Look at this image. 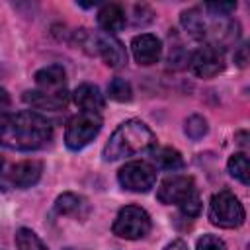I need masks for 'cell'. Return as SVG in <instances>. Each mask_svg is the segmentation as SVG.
Segmentation results:
<instances>
[{"instance_id": "cell-11", "label": "cell", "mask_w": 250, "mask_h": 250, "mask_svg": "<svg viewBox=\"0 0 250 250\" xmlns=\"http://www.w3.org/2000/svg\"><path fill=\"white\" fill-rule=\"evenodd\" d=\"M43 174V164L39 160H21L18 164H14L8 172V180L14 188H20V189H25V188H31L39 182Z\"/></svg>"}, {"instance_id": "cell-19", "label": "cell", "mask_w": 250, "mask_h": 250, "mask_svg": "<svg viewBox=\"0 0 250 250\" xmlns=\"http://www.w3.org/2000/svg\"><path fill=\"white\" fill-rule=\"evenodd\" d=\"M227 168H229V174H230L232 178H236L240 184L248 186V182H250V164H248V156H246L244 152L232 154V156L229 158Z\"/></svg>"}, {"instance_id": "cell-9", "label": "cell", "mask_w": 250, "mask_h": 250, "mask_svg": "<svg viewBox=\"0 0 250 250\" xmlns=\"http://www.w3.org/2000/svg\"><path fill=\"white\" fill-rule=\"evenodd\" d=\"M189 68L199 78H213L225 68V53L213 45H203L189 55Z\"/></svg>"}, {"instance_id": "cell-17", "label": "cell", "mask_w": 250, "mask_h": 250, "mask_svg": "<svg viewBox=\"0 0 250 250\" xmlns=\"http://www.w3.org/2000/svg\"><path fill=\"white\" fill-rule=\"evenodd\" d=\"M150 156H152L154 164L162 170L176 172V170L184 168V156L180 154V150H176L172 146H154L150 150Z\"/></svg>"}, {"instance_id": "cell-13", "label": "cell", "mask_w": 250, "mask_h": 250, "mask_svg": "<svg viewBox=\"0 0 250 250\" xmlns=\"http://www.w3.org/2000/svg\"><path fill=\"white\" fill-rule=\"evenodd\" d=\"M35 84L37 90H45V92H59V90H66V72L61 64H49L43 66L35 72Z\"/></svg>"}, {"instance_id": "cell-26", "label": "cell", "mask_w": 250, "mask_h": 250, "mask_svg": "<svg viewBox=\"0 0 250 250\" xmlns=\"http://www.w3.org/2000/svg\"><path fill=\"white\" fill-rule=\"evenodd\" d=\"M135 18H133V23L135 25H146V23H150L152 21V10L146 6V4H137L135 8Z\"/></svg>"}, {"instance_id": "cell-22", "label": "cell", "mask_w": 250, "mask_h": 250, "mask_svg": "<svg viewBox=\"0 0 250 250\" xmlns=\"http://www.w3.org/2000/svg\"><path fill=\"white\" fill-rule=\"evenodd\" d=\"M107 94H109V98L111 100H115V102H129L131 98H133V88H131V84L125 80V78H113L111 82H109V86H107Z\"/></svg>"}, {"instance_id": "cell-1", "label": "cell", "mask_w": 250, "mask_h": 250, "mask_svg": "<svg viewBox=\"0 0 250 250\" xmlns=\"http://www.w3.org/2000/svg\"><path fill=\"white\" fill-rule=\"evenodd\" d=\"M53 141V123L35 111L0 115V145L12 150H39Z\"/></svg>"}, {"instance_id": "cell-24", "label": "cell", "mask_w": 250, "mask_h": 250, "mask_svg": "<svg viewBox=\"0 0 250 250\" xmlns=\"http://www.w3.org/2000/svg\"><path fill=\"white\" fill-rule=\"evenodd\" d=\"M195 250H227V244L215 234H203L197 238Z\"/></svg>"}, {"instance_id": "cell-12", "label": "cell", "mask_w": 250, "mask_h": 250, "mask_svg": "<svg viewBox=\"0 0 250 250\" xmlns=\"http://www.w3.org/2000/svg\"><path fill=\"white\" fill-rule=\"evenodd\" d=\"M23 102L37 109H62L68 104V92H45V90H27L23 92Z\"/></svg>"}, {"instance_id": "cell-14", "label": "cell", "mask_w": 250, "mask_h": 250, "mask_svg": "<svg viewBox=\"0 0 250 250\" xmlns=\"http://www.w3.org/2000/svg\"><path fill=\"white\" fill-rule=\"evenodd\" d=\"M72 98H74V104H76L82 111L98 113V111L104 109V105H105V100H104L100 88L94 86V84H88V82L80 84V86L74 90Z\"/></svg>"}, {"instance_id": "cell-23", "label": "cell", "mask_w": 250, "mask_h": 250, "mask_svg": "<svg viewBox=\"0 0 250 250\" xmlns=\"http://www.w3.org/2000/svg\"><path fill=\"white\" fill-rule=\"evenodd\" d=\"M205 10L213 18H229L236 10V2H207Z\"/></svg>"}, {"instance_id": "cell-29", "label": "cell", "mask_w": 250, "mask_h": 250, "mask_svg": "<svg viewBox=\"0 0 250 250\" xmlns=\"http://www.w3.org/2000/svg\"><path fill=\"white\" fill-rule=\"evenodd\" d=\"M10 94L4 90V88H0V109H6L8 105H10Z\"/></svg>"}, {"instance_id": "cell-2", "label": "cell", "mask_w": 250, "mask_h": 250, "mask_svg": "<svg viewBox=\"0 0 250 250\" xmlns=\"http://www.w3.org/2000/svg\"><path fill=\"white\" fill-rule=\"evenodd\" d=\"M156 146V135L150 131V127L139 119H127L123 121L109 137V141L104 146V160L113 162L125 156H133L145 150H152Z\"/></svg>"}, {"instance_id": "cell-5", "label": "cell", "mask_w": 250, "mask_h": 250, "mask_svg": "<svg viewBox=\"0 0 250 250\" xmlns=\"http://www.w3.org/2000/svg\"><path fill=\"white\" fill-rule=\"evenodd\" d=\"M152 229L150 215L139 205H125L119 209L113 221V234L125 240H139L145 238Z\"/></svg>"}, {"instance_id": "cell-3", "label": "cell", "mask_w": 250, "mask_h": 250, "mask_svg": "<svg viewBox=\"0 0 250 250\" xmlns=\"http://www.w3.org/2000/svg\"><path fill=\"white\" fill-rule=\"evenodd\" d=\"M74 37L84 51L98 55L109 68H121L127 64L125 45L115 35H109L105 31L92 33L90 29H78L74 33Z\"/></svg>"}, {"instance_id": "cell-10", "label": "cell", "mask_w": 250, "mask_h": 250, "mask_svg": "<svg viewBox=\"0 0 250 250\" xmlns=\"http://www.w3.org/2000/svg\"><path fill=\"white\" fill-rule=\"evenodd\" d=\"M131 51H133V57H135V61L139 64L150 66V64L158 62V59L162 55V43L152 33H141V35L133 37Z\"/></svg>"}, {"instance_id": "cell-16", "label": "cell", "mask_w": 250, "mask_h": 250, "mask_svg": "<svg viewBox=\"0 0 250 250\" xmlns=\"http://www.w3.org/2000/svg\"><path fill=\"white\" fill-rule=\"evenodd\" d=\"M55 211L59 215H70V217L84 219L90 213V205H88V201L82 195L66 191V193H61L55 199Z\"/></svg>"}, {"instance_id": "cell-6", "label": "cell", "mask_w": 250, "mask_h": 250, "mask_svg": "<svg viewBox=\"0 0 250 250\" xmlns=\"http://www.w3.org/2000/svg\"><path fill=\"white\" fill-rule=\"evenodd\" d=\"M102 117L100 113H92V111H80L78 115H74L64 131V145L70 150H80L86 145H90L100 129H102Z\"/></svg>"}, {"instance_id": "cell-21", "label": "cell", "mask_w": 250, "mask_h": 250, "mask_svg": "<svg viewBox=\"0 0 250 250\" xmlns=\"http://www.w3.org/2000/svg\"><path fill=\"white\" fill-rule=\"evenodd\" d=\"M207 129H209V125H207V119L203 117V115H189L188 119H186V127H184V131H186V135L191 139V141H199V139H203L205 135H207Z\"/></svg>"}, {"instance_id": "cell-8", "label": "cell", "mask_w": 250, "mask_h": 250, "mask_svg": "<svg viewBox=\"0 0 250 250\" xmlns=\"http://www.w3.org/2000/svg\"><path fill=\"white\" fill-rule=\"evenodd\" d=\"M197 191L195 182L191 176H168L166 180H162L158 191H156V199L164 205H182L186 199H189L193 193Z\"/></svg>"}, {"instance_id": "cell-4", "label": "cell", "mask_w": 250, "mask_h": 250, "mask_svg": "<svg viewBox=\"0 0 250 250\" xmlns=\"http://www.w3.org/2000/svg\"><path fill=\"white\" fill-rule=\"evenodd\" d=\"M246 219V211L242 207V203L238 201V197L229 191V189H223V191H217L213 197H211V203H209V221L215 225V227H221V229H236L244 223Z\"/></svg>"}, {"instance_id": "cell-30", "label": "cell", "mask_w": 250, "mask_h": 250, "mask_svg": "<svg viewBox=\"0 0 250 250\" xmlns=\"http://www.w3.org/2000/svg\"><path fill=\"white\" fill-rule=\"evenodd\" d=\"M64 250H74V248H64Z\"/></svg>"}, {"instance_id": "cell-18", "label": "cell", "mask_w": 250, "mask_h": 250, "mask_svg": "<svg viewBox=\"0 0 250 250\" xmlns=\"http://www.w3.org/2000/svg\"><path fill=\"white\" fill-rule=\"evenodd\" d=\"M180 21L184 25V29L197 41H205V25H207V18L201 14L199 8H189L184 10L180 16Z\"/></svg>"}, {"instance_id": "cell-25", "label": "cell", "mask_w": 250, "mask_h": 250, "mask_svg": "<svg viewBox=\"0 0 250 250\" xmlns=\"http://www.w3.org/2000/svg\"><path fill=\"white\" fill-rule=\"evenodd\" d=\"M180 209H182V213H184L186 217H197L199 211H201V197H199V191H195L189 199H186V201L180 205Z\"/></svg>"}, {"instance_id": "cell-31", "label": "cell", "mask_w": 250, "mask_h": 250, "mask_svg": "<svg viewBox=\"0 0 250 250\" xmlns=\"http://www.w3.org/2000/svg\"><path fill=\"white\" fill-rule=\"evenodd\" d=\"M0 168H2V158H0Z\"/></svg>"}, {"instance_id": "cell-20", "label": "cell", "mask_w": 250, "mask_h": 250, "mask_svg": "<svg viewBox=\"0 0 250 250\" xmlns=\"http://www.w3.org/2000/svg\"><path fill=\"white\" fill-rule=\"evenodd\" d=\"M16 246L18 250H47L41 238L31 229H18L16 232Z\"/></svg>"}, {"instance_id": "cell-15", "label": "cell", "mask_w": 250, "mask_h": 250, "mask_svg": "<svg viewBox=\"0 0 250 250\" xmlns=\"http://www.w3.org/2000/svg\"><path fill=\"white\" fill-rule=\"evenodd\" d=\"M125 21H127L125 20V10H123V6L115 4V2L104 4L100 8V12H98V23L109 35L121 31L125 27Z\"/></svg>"}, {"instance_id": "cell-28", "label": "cell", "mask_w": 250, "mask_h": 250, "mask_svg": "<svg viewBox=\"0 0 250 250\" xmlns=\"http://www.w3.org/2000/svg\"><path fill=\"white\" fill-rule=\"evenodd\" d=\"M164 250H188V244L184 242V240H172L170 244H166V248Z\"/></svg>"}, {"instance_id": "cell-7", "label": "cell", "mask_w": 250, "mask_h": 250, "mask_svg": "<svg viewBox=\"0 0 250 250\" xmlns=\"http://www.w3.org/2000/svg\"><path fill=\"white\" fill-rule=\"evenodd\" d=\"M117 182L123 189L135 193H146L156 184V168L145 160L127 162L117 172Z\"/></svg>"}, {"instance_id": "cell-27", "label": "cell", "mask_w": 250, "mask_h": 250, "mask_svg": "<svg viewBox=\"0 0 250 250\" xmlns=\"http://www.w3.org/2000/svg\"><path fill=\"white\" fill-rule=\"evenodd\" d=\"M246 51H248V47H246V45H242V47L234 53V62H238V66H246V62H248Z\"/></svg>"}]
</instances>
